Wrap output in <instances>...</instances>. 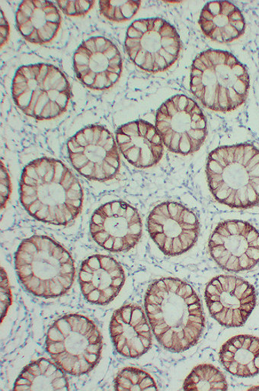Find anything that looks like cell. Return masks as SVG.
<instances>
[{
	"label": "cell",
	"mask_w": 259,
	"mask_h": 391,
	"mask_svg": "<svg viewBox=\"0 0 259 391\" xmlns=\"http://www.w3.org/2000/svg\"><path fill=\"white\" fill-rule=\"evenodd\" d=\"M144 308L153 334L160 346L174 353L194 346L206 328L199 296L183 280L162 278L149 286Z\"/></svg>",
	"instance_id": "6da1fadb"
},
{
	"label": "cell",
	"mask_w": 259,
	"mask_h": 391,
	"mask_svg": "<svg viewBox=\"0 0 259 391\" xmlns=\"http://www.w3.org/2000/svg\"><path fill=\"white\" fill-rule=\"evenodd\" d=\"M20 202L36 221L58 226L72 225L82 213L83 190L66 164L42 158L22 170Z\"/></svg>",
	"instance_id": "7a4b0ae2"
},
{
	"label": "cell",
	"mask_w": 259,
	"mask_h": 391,
	"mask_svg": "<svg viewBox=\"0 0 259 391\" xmlns=\"http://www.w3.org/2000/svg\"><path fill=\"white\" fill-rule=\"evenodd\" d=\"M15 270L28 293L47 300L67 294L76 276L72 255L46 236H33L21 242L15 253Z\"/></svg>",
	"instance_id": "3957f363"
},
{
	"label": "cell",
	"mask_w": 259,
	"mask_h": 391,
	"mask_svg": "<svg viewBox=\"0 0 259 391\" xmlns=\"http://www.w3.org/2000/svg\"><path fill=\"white\" fill-rule=\"evenodd\" d=\"M209 190L221 205L248 209L259 205V150L249 143L218 147L208 157Z\"/></svg>",
	"instance_id": "277c9868"
},
{
	"label": "cell",
	"mask_w": 259,
	"mask_h": 391,
	"mask_svg": "<svg viewBox=\"0 0 259 391\" xmlns=\"http://www.w3.org/2000/svg\"><path fill=\"white\" fill-rule=\"evenodd\" d=\"M249 88L247 68L229 51L209 49L199 54L193 61L191 92L210 111H235L245 103Z\"/></svg>",
	"instance_id": "5b68a950"
},
{
	"label": "cell",
	"mask_w": 259,
	"mask_h": 391,
	"mask_svg": "<svg viewBox=\"0 0 259 391\" xmlns=\"http://www.w3.org/2000/svg\"><path fill=\"white\" fill-rule=\"evenodd\" d=\"M103 336L92 319L81 314L61 317L49 328L45 350L67 374L82 376L99 365Z\"/></svg>",
	"instance_id": "8992f818"
},
{
	"label": "cell",
	"mask_w": 259,
	"mask_h": 391,
	"mask_svg": "<svg viewBox=\"0 0 259 391\" xmlns=\"http://www.w3.org/2000/svg\"><path fill=\"white\" fill-rule=\"evenodd\" d=\"M182 47L176 29L160 18L133 22L124 42V51L133 63L153 74L163 72L174 65Z\"/></svg>",
	"instance_id": "52a82bcc"
},
{
	"label": "cell",
	"mask_w": 259,
	"mask_h": 391,
	"mask_svg": "<svg viewBox=\"0 0 259 391\" xmlns=\"http://www.w3.org/2000/svg\"><path fill=\"white\" fill-rule=\"evenodd\" d=\"M155 127L164 146L184 156L199 151L208 134L207 119L200 106L182 95L162 104L156 112Z\"/></svg>",
	"instance_id": "ba28073f"
},
{
	"label": "cell",
	"mask_w": 259,
	"mask_h": 391,
	"mask_svg": "<svg viewBox=\"0 0 259 391\" xmlns=\"http://www.w3.org/2000/svg\"><path fill=\"white\" fill-rule=\"evenodd\" d=\"M67 152L74 169L90 181L106 182L119 174L121 162L116 140L99 125H91L70 138Z\"/></svg>",
	"instance_id": "9c48e42d"
},
{
	"label": "cell",
	"mask_w": 259,
	"mask_h": 391,
	"mask_svg": "<svg viewBox=\"0 0 259 391\" xmlns=\"http://www.w3.org/2000/svg\"><path fill=\"white\" fill-rule=\"evenodd\" d=\"M147 230L154 244L167 256L176 257L190 251L198 241L201 225L192 211L181 203H160L147 218Z\"/></svg>",
	"instance_id": "30bf717a"
},
{
	"label": "cell",
	"mask_w": 259,
	"mask_h": 391,
	"mask_svg": "<svg viewBox=\"0 0 259 391\" xmlns=\"http://www.w3.org/2000/svg\"><path fill=\"white\" fill-rule=\"evenodd\" d=\"M208 248L212 259L223 270L248 271L259 264V232L247 221H226L212 232Z\"/></svg>",
	"instance_id": "8fae6325"
},
{
	"label": "cell",
	"mask_w": 259,
	"mask_h": 391,
	"mask_svg": "<svg viewBox=\"0 0 259 391\" xmlns=\"http://www.w3.org/2000/svg\"><path fill=\"white\" fill-rule=\"evenodd\" d=\"M90 232L92 240L106 251L128 253L142 237L143 224L137 209L126 202L115 200L93 213Z\"/></svg>",
	"instance_id": "7c38bea8"
},
{
	"label": "cell",
	"mask_w": 259,
	"mask_h": 391,
	"mask_svg": "<svg viewBox=\"0 0 259 391\" xmlns=\"http://www.w3.org/2000/svg\"><path fill=\"white\" fill-rule=\"evenodd\" d=\"M205 298L212 318L226 328L244 326L256 306L255 287L233 276H218L209 281Z\"/></svg>",
	"instance_id": "4fadbf2b"
},
{
	"label": "cell",
	"mask_w": 259,
	"mask_h": 391,
	"mask_svg": "<svg viewBox=\"0 0 259 391\" xmlns=\"http://www.w3.org/2000/svg\"><path fill=\"white\" fill-rule=\"evenodd\" d=\"M78 280L86 301L97 306H107L121 292L125 273L113 257L94 255L83 262Z\"/></svg>",
	"instance_id": "5bb4252c"
},
{
	"label": "cell",
	"mask_w": 259,
	"mask_h": 391,
	"mask_svg": "<svg viewBox=\"0 0 259 391\" xmlns=\"http://www.w3.org/2000/svg\"><path fill=\"white\" fill-rule=\"evenodd\" d=\"M109 333L117 353L125 358H138L152 347L151 327L146 312L138 305L126 304L116 310Z\"/></svg>",
	"instance_id": "9a60e30c"
},
{
	"label": "cell",
	"mask_w": 259,
	"mask_h": 391,
	"mask_svg": "<svg viewBox=\"0 0 259 391\" xmlns=\"http://www.w3.org/2000/svg\"><path fill=\"white\" fill-rule=\"evenodd\" d=\"M116 143L124 158L137 168L153 167L162 158V137L153 125L144 120L131 122L117 129Z\"/></svg>",
	"instance_id": "2e32d148"
},
{
	"label": "cell",
	"mask_w": 259,
	"mask_h": 391,
	"mask_svg": "<svg viewBox=\"0 0 259 391\" xmlns=\"http://www.w3.org/2000/svg\"><path fill=\"white\" fill-rule=\"evenodd\" d=\"M203 34L219 44L237 40L246 31V20L239 8L228 1L209 2L203 6L199 18Z\"/></svg>",
	"instance_id": "e0dca14e"
},
{
	"label": "cell",
	"mask_w": 259,
	"mask_h": 391,
	"mask_svg": "<svg viewBox=\"0 0 259 391\" xmlns=\"http://www.w3.org/2000/svg\"><path fill=\"white\" fill-rule=\"evenodd\" d=\"M224 369L242 378L259 374V337L239 335L226 341L219 353Z\"/></svg>",
	"instance_id": "ac0fdd59"
},
{
	"label": "cell",
	"mask_w": 259,
	"mask_h": 391,
	"mask_svg": "<svg viewBox=\"0 0 259 391\" xmlns=\"http://www.w3.org/2000/svg\"><path fill=\"white\" fill-rule=\"evenodd\" d=\"M67 374L52 359L41 358L27 365L14 384L15 391H67Z\"/></svg>",
	"instance_id": "d6986e66"
},
{
	"label": "cell",
	"mask_w": 259,
	"mask_h": 391,
	"mask_svg": "<svg viewBox=\"0 0 259 391\" xmlns=\"http://www.w3.org/2000/svg\"><path fill=\"white\" fill-rule=\"evenodd\" d=\"M185 390L221 391L228 389L225 375L217 367L202 364L194 367L184 381Z\"/></svg>",
	"instance_id": "ffe728a7"
},
{
	"label": "cell",
	"mask_w": 259,
	"mask_h": 391,
	"mask_svg": "<svg viewBox=\"0 0 259 391\" xmlns=\"http://www.w3.org/2000/svg\"><path fill=\"white\" fill-rule=\"evenodd\" d=\"M114 387L117 391L158 390L151 375L135 367L120 370L114 380Z\"/></svg>",
	"instance_id": "44dd1931"
},
{
	"label": "cell",
	"mask_w": 259,
	"mask_h": 391,
	"mask_svg": "<svg viewBox=\"0 0 259 391\" xmlns=\"http://www.w3.org/2000/svg\"><path fill=\"white\" fill-rule=\"evenodd\" d=\"M12 304V294L9 278L4 269L1 268V322L7 314Z\"/></svg>",
	"instance_id": "7402d4cb"
},
{
	"label": "cell",
	"mask_w": 259,
	"mask_h": 391,
	"mask_svg": "<svg viewBox=\"0 0 259 391\" xmlns=\"http://www.w3.org/2000/svg\"><path fill=\"white\" fill-rule=\"evenodd\" d=\"M0 202H1V208L6 207V202L9 200L11 194V183L10 175L2 163L1 166V178H0Z\"/></svg>",
	"instance_id": "603a6c76"
},
{
	"label": "cell",
	"mask_w": 259,
	"mask_h": 391,
	"mask_svg": "<svg viewBox=\"0 0 259 391\" xmlns=\"http://www.w3.org/2000/svg\"><path fill=\"white\" fill-rule=\"evenodd\" d=\"M93 4L94 2L91 1H76L77 17H83V15L87 13Z\"/></svg>",
	"instance_id": "cb8c5ba5"
},
{
	"label": "cell",
	"mask_w": 259,
	"mask_h": 391,
	"mask_svg": "<svg viewBox=\"0 0 259 391\" xmlns=\"http://www.w3.org/2000/svg\"><path fill=\"white\" fill-rule=\"evenodd\" d=\"M17 29L20 31L22 36L25 38L29 37L31 34L33 33L34 31L35 30V28L31 20L26 22L24 25L17 26Z\"/></svg>",
	"instance_id": "d4e9b609"
},
{
	"label": "cell",
	"mask_w": 259,
	"mask_h": 391,
	"mask_svg": "<svg viewBox=\"0 0 259 391\" xmlns=\"http://www.w3.org/2000/svg\"><path fill=\"white\" fill-rule=\"evenodd\" d=\"M91 57L85 56V54L76 52L74 56V65H89Z\"/></svg>",
	"instance_id": "484cf974"
},
{
	"label": "cell",
	"mask_w": 259,
	"mask_h": 391,
	"mask_svg": "<svg viewBox=\"0 0 259 391\" xmlns=\"http://www.w3.org/2000/svg\"><path fill=\"white\" fill-rule=\"evenodd\" d=\"M86 49H87L92 54L97 53L95 37L90 38L83 43Z\"/></svg>",
	"instance_id": "4316f807"
},
{
	"label": "cell",
	"mask_w": 259,
	"mask_h": 391,
	"mask_svg": "<svg viewBox=\"0 0 259 391\" xmlns=\"http://www.w3.org/2000/svg\"><path fill=\"white\" fill-rule=\"evenodd\" d=\"M103 54L109 61L121 54L119 50L117 49V47L115 45H113L111 48L108 49Z\"/></svg>",
	"instance_id": "83f0119b"
},
{
	"label": "cell",
	"mask_w": 259,
	"mask_h": 391,
	"mask_svg": "<svg viewBox=\"0 0 259 391\" xmlns=\"http://www.w3.org/2000/svg\"><path fill=\"white\" fill-rule=\"evenodd\" d=\"M96 45L97 51L101 53L103 49L107 43L108 39L104 37H95Z\"/></svg>",
	"instance_id": "f1b7e54d"
},
{
	"label": "cell",
	"mask_w": 259,
	"mask_h": 391,
	"mask_svg": "<svg viewBox=\"0 0 259 391\" xmlns=\"http://www.w3.org/2000/svg\"><path fill=\"white\" fill-rule=\"evenodd\" d=\"M45 19L47 22L58 23V24H60V17L59 13H52L46 15Z\"/></svg>",
	"instance_id": "f546056e"
},
{
	"label": "cell",
	"mask_w": 259,
	"mask_h": 391,
	"mask_svg": "<svg viewBox=\"0 0 259 391\" xmlns=\"http://www.w3.org/2000/svg\"><path fill=\"white\" fill-rule=\"evenodd\" d=\"M65 14L69 15V17H77L76 1H69Z\"/></svg>",
	"instance_id": "4dcf8cb0"
},
{
	"label": "cell",
	"mask_w": 259,
	"mask_h": 391,
	"mask_svg": "<svg viewBox=\"0 0 259 391\" xmlns=\"http://www.w3.org/2000/svg\"><path fill=\"white\" fill-rule=\"evenodd\" d=\"M26 39L30 43L42 44L40 37H39L38 35V31L37 29H35L33 33Z\"/></svg>",
	"instance_id": "1f68e13d"
},
{
	"label": "cell",
	"mask_w": 259,
	"mask_h": 391,
	"mask_svg": "<svg viewBox=\"0 0 259 391\" xmlns=\"http://www.w3.org/2000/svg\"><path fill=\"white\" fill-rule=\"evenodd\" d=\"M23 82H28L27 78L23 74H15L14 77L13 84H18Z\"/></svg>",
	"instance_id": "d6a6232c"
},
{
	"label": "cell",
	"mask_w": 259,
	"mask_h": 391,
	"mask_svg": "<svg viewBox=\"0 0 259 391\" xmlns=\"http://www.w3.org/2000/svg\"><path fill=\"white\" fill-rule=\"evenodd\" d=\"M107 75H108V81H111L113 84H115L116 82H117V81H119V78H120V75L113 74V73H108L107 72Z\"/></svg>",
	"instance_id": "836d02e7"
},
{
	"label": "cell",
	"mask_w": 259,
	"mask_h": 391,
	"mask_svg": "<svg viewBox=\"0 0 259 391\" xmlns=\"http://www.w3.org/2000/svg\"><path fill=\"white\" fill-rule=\"evenodd\" d=\"M10 35V26L1 27V38L7 40L8 36Z\"/></svg>",
	"instance_id": "e575fe53"
},
{
	"label": "cell",
	"mask_w": 259,
	"mask_h": 391,
	"mask_svg": "<svg viewBox=\"0 0 259 391\" xmlns=\"http://www.w3.org/2000/svg\"><path fill=\"white\" fill-rule=\"evenodd\" d=\"M46 26H49L50 29L54 31V32L56 33H58V31L60 27V24H58V23L49 22H47Z\"/></svg>",
	"instance_id": "d590c367"
},
{
	"label": "cell",
	"mask_w": 259,
	"mask_h": 391,
	"mask_svg": "<svg viewBox=\"0 0 259 391\" xmlns=\"http://www.w3.org/2000/svg\"><path fill=\"white\" fill-rule=\"evenodd\" d=\"M57 3L58 4L60 9L64 12V13H65L66 10H67V8L69 3V1H58L57 2Z\"/></svg>",
	"instance_id": "8d00e7d4"
},
{
	"label": "cell",
	"mask_w": 259,
	"mask_h": 391,
	"mask_svg": "<svg viewBox=\"0 0 259 391\" xmlns=\"http://www.w3.org/2000/svg\"><path fill=\"white\" fill-rule=\"evenodd\" d=\"M249 390H259V386H258V387L251 388Z\"/></svg>",
	"instance_id": "74e56055"
}]
</instances>
